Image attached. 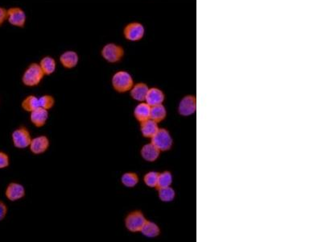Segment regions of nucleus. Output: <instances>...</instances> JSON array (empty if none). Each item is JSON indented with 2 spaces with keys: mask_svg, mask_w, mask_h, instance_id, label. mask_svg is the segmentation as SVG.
<instances>
[{
  "mask_svg": "<svg viewBox=\"0 0 322 242\" xmlns=\"http://www.w3.org/2000/svg\"><path fill=\"white\" fill-rule=\"evenodd\" d=\"M44 77L45 75L40 67V65L36 63H32L24 71L22 77V81L24 86L33 87L38 86L43 80Z\"/></svg>",
  "mask_w": 322,
  "mask_h": 242,
  "instance_id": "2",
  "label": "nucleus"
},
{
  "mask_svg": "<svg viewBox=\"0 0 322 242\" xmlns=\"http://www.w3.org/2000/svg\"><path fill=\"white\" fill-rule=\"evenodd\" d=\"M123 35L127 41L136 42L140 41L145 35V28L138 22H132L127 24L123 29Z\"/></svg>",
  "mask_w": 322,
  "mask_h": 242,
  "instance_id": "7",
  "label": "nucleus"
},
{
  "mask_svg": "<svg viewBox=\"0 0 322 242\" xmlns=\"http://www.w3.org/2000/svg\"><path fill=\"white\" fill-rule=\"evenodd\" d=\"M50 145L49 139L46 136H39L31 139V144L29 145V149L32 154L35 155H40L48 150Z\"/></svg>",
  "mask_w": 322,
  "mask_h": 242,
  "instance_id": "11",
  "label": "nucleus"
},
{
  "mask_svg": "<svg viewBox=\"0 0 322 242\" xmlns=\"http://www.w3.org/2000/svg\"><path fill=\"white\" fill-rule=\"evenodd\" d=\"M141 156L145 161L149 162L155 161L160 157V151L153 144H146L142 147L140 151Z\"/></svg>",
  "mask_w": 322,
  "mask_h": 242,
  "instance_id": "14",
  "label": "nucleus"
},
{
  "mask_svg": "<svg viewBox=\"0 0 322 242\" xmlns=\"http://www.w3.org/2000/svg\"><path fill=\"white\" fill-rule=\"evenodd\" d=\"M165 96L160 89L157 87H152L148 90L146 96L145 102L151 107L162 104L165 101Z\"/></svg>",
  "mask_w": 322,
  "mask_h": 242,
  "instance_id": "13",
  "label": "nucleus"
},
{
  "mask_svg": "<svg viewBox=\"0 0 322 242\" xmlns=\"http://www.w3.org/2000/svg\"><path fill=\"white\" fill-rule=\"evenodd\" d=\"M25 188L18 182H11L5 190V196L12 202L18 201L25 196Z\"/></svg>",
  "mask_w": 322,
  "mask_h": 242,
  "instance_id": "9",
  "label": "nucleus"
},
{
  "mask_svg": "<svg viewBox=\"0 0 322 242\" xmlns=\"http://www.w3.org/2000/svg\"><path fill=\"white\" fill-rule=\"evenodd\" d=\"M12 142L17 149H24L29 148L31 144V133L29 130L24 126L19 127L14 130L12 134Z\"/></svg>",
  "mask_w": 322,
  "mask_h": 242,
  "instance_id": "6",
  "label": "nucleus"
},
{
  "mask_svg": "<svg viewBox=\"0 0 322 242\" xmlns=\"http://www.w3.org/2000/svg\"><path fill=\"white\" fill-rule=\"evenodd\" d=\"M7 20V10L0 7V26Z\"/></svg>",
  "mask_w": 322,
  "mask_h": 242,
  "instance_id": "30",
  "label": "nucleus"
},
{
  "mask_svg": "<svg viewBox=\"0 0 322 242\" xmlns=\"http://www.w3.org/2000/svg\"><path fill=\"white\" fill-rule=\"evenodd\" d=\"M148 85L143 82H138V83L134 84L132 88L130 91V95L131 98L138 102H145L146 96L148 94Z\"/></svg>",
  "mask_w": 322,
  "mask_h": 242,
  "instance_id": "15",
  "label": "nucleus"
},
{
  "mask_svg": "<svg viewBox=\"0 0 322 242\" xmlns=\"http://www.w3.org/2000/svg\"><path fill=\"white\" fill-rule=\"evenodd\" d=\"M10 165L9 156L4 152L0 151V170L6 169Z\"/></svg>",
  "mask_w": 322,
  "mask_h": 242,
  "instance_id": "28",
  "label": "nucleus"
},
{
  "mask_svg": "<svg viewBox=\"0 0 322 242\" xmlns=\"http://www.w3.org/2000/svg\"><path fill=\"white\" fill-rule=\"evenodd\" d=\"M7 214V207L3 202L0 200V222L4 220Z\"/></svg>",
  "mask_w": 322,
  "mask_h": 242,
  "instance_id": "29",
  "label": "nucleus"
},
{
  "mask_svg": "<svg viewBox=\"0 0 322 242\" xmlns=\"http://www.w3.org/2000/svg\"><path fill=\"white\" fill-rule=\"evenodd\" d=\"M140 233L147 238H156L160 234V228L154 222L146 221L145 224L143 225V228L141 229Z\"/></svg>",
  "mask_w": 322,
  "mask_h": 242,
  "instance_id": "20",
  "label": "nucleus"
},
{
  "mask_svg": "<svg viewBox=\"0 0 322 242\" xmlns=\"http://www.w3.org/2000/svg\"><path fill=\"white\" fill-rule=\"evenodd\" d=\"M197 99L195 96H186L182 98L178 107V113L183 116H189L196 113Z\"/></svg>",
  "mask_w": 322,
  "mask_h": 242,
  "instance_id": "10",
  "label": "nucleus"
},
{
  "mask_svg": "<svg viewBox=\"0 0 322 242\" xmlns=\"http://www.w3.org/2000/svg\"><path fill=\"white\" fill-rule=\"evenodd\" d=\"M39 65L45 75H53L57 69V63H56L55 59L49 56H46L45 58H42Z\"/></svg>",
  "mask_w": 322,
  "mask_h": 242,
  "instance_id": "19",
  "label": "nucleus"
},
{
  "mask_svg": "<svg viewBox=\"0 0 322 242\" xmlns=\"http://www.w3.org/2000/svg\"><path fill=\"white\" fill-rule=\"evenodd\" d=\"M113 88L118 93H126L131 91L134 86L133 78L125 70H119L111 79Z\"/></svg>",
  "mask_w": 322,
  "mask_h": 242,
  "instance_id": "1",
  "label": "nucleus"
},
{
  "mask_svg": "<svg viewBox=\"0 0 322 242\" xmlns=\"http://www.w3.org/2000/svg\"><path fill=\"white\" fill-rule=\"evenodd\" d=\"M167 115V110L163 104L151 107L150 119L156 123H160L165 120Z\"/></svg>",
  "mask_w": 322,
  "mask_h": 242,
  "instance_id": "21",
  "label": "nucleus"
},
{
  "mask_svg": "<svg viewBox=\"0 0 322 242\" xmlns=\"http://www.w3.org/2000/svg\"><path fill=\"white\" fill-rule=\"evenodd\" d=\"M139 178L136 173L127 172L124 173L121 177V182L124 187L128 188H132L138 184Z\"/></svg>",
  "mask_w": 322,
  "mask_h": 242,
  "instance_id": "23",
  "label": "nucleus"
},
{
  "mask_svg": "<svg viewBox=\"0 0 322 242\" xmlns=\"http://www.w3.org/2000/svg\"><path fill=\"white\" fill-rule=\"evenodd\" d=\"M7 20L12 26L24 28L26 23V14L20 7H11L7 10Z\"/></svg>",
  "mask_w": 322,
  "mask_h": 242,
  "instance_id": "8",
  "label": "nucleus"
},
{
  "mask_svg": "<svg viewBox=\"0 0 322 242\" xmlns=\"http://www.w3.org/2000/svg\"><path fill=\"white\" fill-rule=\"evenodd\" d=\"M159 174L160 173L155 172V171H150V172L147 173L143 177V182L145 183L146 186L149 187H156Z\"/></svg>",
  "mask_w": 322,
  "mask_h": 242,
  "instance_id": "27",
  "label": "nucleus"
},
{
  "mask_svg": "<svg viewBox=\"0 0 322 242\" xmlns=\"http://www.w3.org/2000/svg\"><path fill=\"white\" fill-rule=\"evenodd\" d=\"M172 183V175L169 171L160 173L158 176L156 188L160 189L163 187H170Z\"/></svg>",
  "mask_w": 322,
  "mask_h": 242,
  "instance_id": "25",
  "label": "nucleus"
},
{
  "mask_svg": "<svg viewBox=\"0 0 322 242\" xmlns=\"http://www.w3.org/2000/svg\"><path fill=\"white\" fill-rule=\"evenodd\" d=\"M151 143H153L160 152L168 151L172 148L173 140L167 129H159L157 132L151 138Z\"/></svg>",
  "mask_w": 322,
  "mask_h": 242,
  "instance_id": "3",
  "label": "nucleus"
},
{
  "mask_svg": "<svg viewBox=\"0 0 322 242\" xmlns=\"http://www.w3.org/2000/svg\"><path fill=\"white\" fill-rule=\"evenodd\" d=\"M30 113V120L35 127L41 128L46 125L49 115L48 110L38 108Z\"/></svg>",
  "mask_w": 322,
  "mask_h": 242,
  "instance_id": "12",
  "label": "nucleus"
},
{
  "mask_svg": "<svg viewBox=\"0 0 322 242\" xmlns=\"http://www.w3.org/2000/svg\"><path fill=\"white\" fill-rule=\"evenodd\" d=\"M21 107L25 112L31 113L34 110H36L39 107V98L36 96H27L24 100L22 101Z\"/></svg>",
  "mask_w": 322,
  "mask_h": 242,
  "instance_id": "22",
  "label": "nucleus"
},
{
  "mask_svg": "<svg viewBox=\"0 0 322 242\" xmlns=\"http://www.w3.org/2000/svg\"><path fill=\"white\" fill-rule=\"evenodd\" d=\"M60 62L64 68L73 69L78 64V54L75 51H65L60 56Z\"/></svg>",
  "mask_w": 322,
  "mask_h": 242,
  "instance_id": "16",
  "label": "nucleus"
},
{
  "mask_svg": "<svg viewBox=\"0 0 322 242\" xmlns=\"http://www.w3.org/2000/svg\"><path fill=\"white\" fill-rule=\"evenodd\" d=\"M159 129L160 128L158 126V123L155 122L152 119H148V120L140 123L141 133L146 138H150L151 139L157 132Z\"/></svg>",
  "mask_w": 322,
  "mask_h": 242,
  "instance_id": "18",
  "label": "nucleus"
},
{
  "mask_svg": "<svg viewBox=\"0 0 322 242\" xmlns=\"http://www.w3.org/2000/svg\"><path fill=\"white\" fill-rule=\"evenodd\" d=\"M39 98V107L49 111L55 105V99L49 95H44Z\"/></svg>",
  "mask_w": 322,
  "mask_h": 242,
  "instance_id": "26",
  "label": "nucleus"
},
{
  "mask_svg": "<svg viewBox=\"0 0 322 242\" xmlns=\"http://www.w3.org/2000/svg\"><path fill=\"white\" fill-rule=\"evenodd\" d=\"M147 219L141 211H133L126 216L125 227L131 233H139Z\"/></svg>",
  "mask_w": 322,
  "mask_h": 242,
  "instance_id": "5",
  "label": "nucleus"
},
{
  "mask_svg": "<svg viewBox=\"0 0 322 242\" xmlns=\"http://www.w3.org/2000/svg\"><path fill=\"white\" fill-rule=\"evenodd\" d=\"M102 56L107 63H117L122 60L124 56V49L117 44L109 43L102 49Z\"/></svg>",
  "mask_w": 322,
  "mask_h": 242,
  "instance_id": "4",
  "label": "nucleus"
},
{
  "mask_svg": "<svg viewBox=\"0 0 322 242\" xmlns=\"http://www.w3.org/2000/svg\"><path fill=\"white\" fill-rule=\"evenodd\" d=\"M150 114L151 106L146 102H140L134 110V116L139 123L150 119Z\"/></svg>",
  "mask_w": 322,
  "mask_h": 242,
  "instance_id": "17",
  "label": "nucleus"
},
{
  "mask_svg": "<svg viewBox=\"0 0 322 242\" xmlns=\"http://www.w3.org/2000/svg\"><path fill=\"white\" fill-rule=\"evenodd\" d=\"M158 195L161 201L169 203V202H172L175 199L176 192H175L174 189L170 186V187H163V188L158 189Z\"/></svg>",
  "mask_w": 322,
  "mask_h": 242,
  "instance_id": "24",
  "label": "nucleus"
}]
</instances>
